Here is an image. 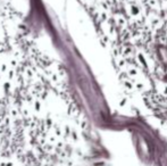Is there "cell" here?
I'll list each match as a JSON object with an SVG mask.
<instances>
[{
	"label": "cell",
	"mask_w": 167,
	"mask_h": 166,
	"mask_svg": "<svg viewBox=\"0 0 167 166\" xmlns=\"http://www.w3.org/2000/svg\"><path fill=\"white\" fill-rule=\"evenodd\" d=\"M128 10H130V14L133 16V17H139L140 13H141L139 6L135 5V3H131L130 6H128Z\"/></svg>",
	"instance_id": "6da1fadb"
},
{
	"label": "cell",
	"mask_w": 167,
	"mask_h": 166,
	"mask_svg": "<svg viewBox=\"0 0 167 166\" xmlns=\"http://www.w3.org/2000/svg\"><path fill=\"white\" fill-rule=\"evenodd\" d=\"M128 75L132 80H134L137 76H139V71H138V68L134 67V66H130L128 70Z\"/></svg>",
	"instance_id": "7a4b0ae2"
},
{
	"label": "cell",
	"mask_w": 167,
	"mask_h": 166,
	"mask_svg": "<svg viewBox=\"0 0 167 166\" xmlns=\"http://www.w3.org/2000/svg\"><path fill=\"white\" fill-rule=\"evenodd\" d=\"M137 58H138V60H139L140 64H141V66H143V67H148V62H147V58H146V56L143 55L142 52H138Z\"/></svg>",
	"instance_id": "3957f363"
},
{
	"label": "cell",
	"mask_w": 167,
	"mask_h": 166,
	"mask_svg": "<svg viewBox=\"0 0 167 166\" xmlns=\"http://www.w3.org/2000/svg\"><path fill=\"white\" fill-rule=\"evenodd\" d=\"M116 24L121 26V28H126V25H128V22L125 19L124 16L122 15H117L116 16Z\"/></svg>",
	"instance_id": "277c9868"
},
{
	"label": "cell",
	"mask_w": 167,
	"mask_h": 166,
	"mask_svg": "<svg viewBox=\"0 0 167 166\" xmlns=\"http://www.w3.org/2000/svg\"><path fill=\"white\" fill-rule=\"evenodd\" d=\"M132 82H133L134 89L139 90V91H143V90H144V84H143L142 81H139V80H132Z\"/></svg>",
	"instance_id": "5b68a950"
},
{
	"label": "cell",
	"mask_w": 167,
	"mask_h": 166,
	"mask_svg": "<svg viewBox=\"0 0 167 166\" xmlns=\"http://www.w3.org/2000/svg\"><path fill=\"white\" fill-rule=\"evenodd\" d=\"M121 54H123V56L124 57H131L132 56V54H133V50H132V48L128 46H125L123 49H122V52Z\"/></svg>",
	"instance_id": "8992f818"
},
{
	"label": "cell",
	"mask_w": 167,
	"mask_h": 166,
	"mask_svg": "<svg viewBox=\"0 0 167 166\" xmlns=\"http://www.w3.org/2000/svg\"><path fill=\"white\" fill-rule=\"evenodd\" d=\"M123 84H124L125 89H126V90H133V89H134L133 82H132V80H128V79H124V80H123Z\"/></svg>",
	"instance_id": "52a82bcc"
},
{
	"label": "cell",
	"mask_w": 167,
	"mask_h": 166,
	"mask_svg": "<svg viewBox=\"0 0 167 166\" xmlns=\"http://www.w3.org/2000/svg\"><path fill=\"white\" fill-rule=\"evenodd\" d=\"M117 66H118L121 70H124V68L126 67V60H125V58L119 57V58L117 59Z\"/></svg>",
	"instance_id": "ba28073f"
},
{
	"label": "cell",
	"mask_w": 167,
	"mask_h": 166,
	"mask_svg": "<svg viewBox=\"0 0 167 166\" xmlns=\"http://www.w3.org/2000/svg\"><path fill=\"white\" fill-rule=\"evenodd\" d=\"M147 3L152 9H157L158 8V0H147Z\"/></svg>",
	"instance_id": "9c48e42d"
},
{
	"label": "cell",
	"mask_w": 167,
	"mask_h": 166,
	"mask_svg": "<svg viewBox=\"0 0 167 166\" xmlns=\"http://www.w3.org/2000/svg\"><path fill=\"white\" fill-rule=\"evenodd\" d=\"M161 96L163 97H167V84L163 86V88H161Z\"/></svg>",
	"instance_id": "30bf717a"
},
{
	"label": "cell",
	"mask_w": 167,
	"mask_h": 166,
	"mask_svg": "<svg viewBox=\"0 0 167 166\" xmlns=\"http://www.w3.org/2000/svg\"><path fill=\"white\" fill-rule=\"evenodd\" d=\"M126 104H128V99L125 98V97H124V98H122L121 101H119V106H121V107H123V106H125Z\"/></svg>",
	"instance_id": "8fae6325"
},
{
	"label": "cell",
	"mask_w": 167,
	"mask_h": 166,
	"mask_svg": "<svg viewBox=\"0 0 167 166\" xmlns=\"http://www.w3.org/2000/svg\"><path fill=\"white\" fill-rule=\"evenodd\" d=\"M3 166H14V164H13V162H10V160H8V162H5V164H3Z\"/></svg>",
	"instance_id": "7c38bea8"
}]
</instances>
